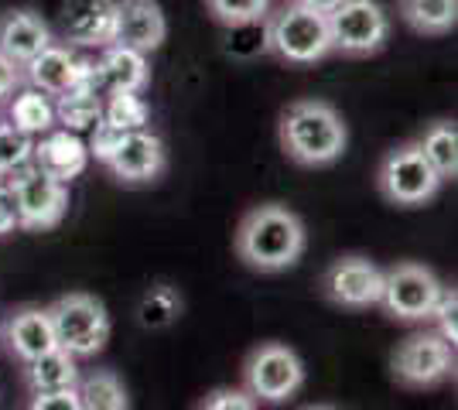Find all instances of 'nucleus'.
Wrapping results in <instances>:
<instances>
[{
	"instance_id": "obj_1",
	"label": "nucleus",
	"mask_w": 458,
	"mask_h": 410,
	"mask_svg": "<svg viewBox=\"0 0 458 410\" xmlns=\"http://www.w3.org/2000/svg\"><path fill=\"white\" fill-rule=\"evenodd\" d=\"M233 247H236V256L247 264L250 271H291L305 256V222H301V215L294 213V209H287L281 202H264V205H253L240 219Z\"/></svg>"
},
{
	"instance_id": "obj_2",
	"label": "nucleus",
	"mask_w": 458,
	"mask_h": 410,
	"mask_svg": "<svg viewBox=\"0 0 458 410\" xmlns=\"http://www.w3.org/2000/svg\"><path fill=\"white\" fill-rule=\"evenodd\" d=\"M277 140L298 168H328L349 147V127L328 99H294L277 123Z\"/></svg>"
},
{
	"instance_id": "obj_3",
	"label": "nucleus",
	"mask_w": 458,
	"mask_h": 410,
	"mask_svg": "<svg viewBox=\"0 0 458 410\" xmlns=\"http://www.w3.org/2000/svg\"><path fill=\"white\" fill-rule=\"evenodd\" d=\"M264 28V48L270 55H277L287 65H315V62L335 55L332 52V31H328V14L311 11L305 4L287 0L284 7H277L267 14Z\"/></svg>"
},
{
	"instance_id": "obj_4",
	"label": "nucleus",
	"mask_w": 458,
	"mask_h": 410,
	"mask_svg": "<svg viewBox=\"0 0 458 410\" xmlns=\"http://www.w3.org/2000/svg\"><path fill=\"white\" fill-rule=\"evenodd\" d=\"M45 312H48V322H52L58 349H65L76 359H89V356L106 349L114 325H110V312H106V305L99 297L72 291L52 301Z\"/></svg>"
},
{
	"instance_id": "obj_5",
	"label": "nucleus",
	"mask_w": 458,
	"mask_h": 410,
	"mask_svg": "<svg viewBox=\"0 0 458 410\" xmlns=\"http://www.w3.org/2000/svg\"><path fill=\"white\" fill-rule=\"evenodd\" d=\"M438 172L428 164V157L420 155L418 140L397 144L383 155L380 168H377V188L380 196L397 205V209H420L441 192Z\"/></svg>"
},
{
	"instance_id": "obj_6",
	"label": "nucleus",
	"mask_w": 458,
	"mask_h": 410,
	"mask_svg": "<svg viewBox=\"0 0 458 410\" xmlns=\"http://www.w3.org/2000/svg\"><path fill=\"white\" fill-rule=\"evenodd\" d=\"M0 185H7L14 192L18 230H24V233H48L69 213V185L38 172L35 161L7 172V175L0 178Z\"/></svg>"
},
{
	"instance_id": "obj_7",
	"label": "nucleus",
	"mask_w": 458,
	"mask_h": 410,
	"mask_svg": "<svg viewBox=\"0 0 458 410\" xmlns=\"http://www.w3.org/2000/svg\"><path fill=\"white\" fill-rule=\"evenodd\" d=\"M305 387V363L301 356L281 342H260L243 363V390L257 404H287Z\"/></svg>"
},
{
	"instance_id": "obj_8",
	"label": "nucleus",
	"mask_w": 458,
	"mask_h": 410,
	"mask_svg": "<svg viewBox=\"0 0 458 410\" xmlns=\"http://www.w3.org/2000/svg\"><path fill=\"white\" fill-rule=\"evenodd\" d=\"M394 380L407 390H435L455 376V346H448L435 329L407 335L394 359Z\"/></svg>"
},
{
	"instance_id": "obj_9",
	"label": "nucleus",
	"mask_w": 458,
	"mask_h": 410,
	"mask_svg": "<svg viewBox=\"0 0 458 410\" xmlns=\"http://www.w3.org/2000/svg\"><path fill=\"white\" fill-rule=\"evenodd\" d=\"M332 52L349 59H369L386 48L390 18L377 0H345L335 11H328Z\"/></svg>"
},
{
	"instance_id": "obj_10",
	"label": "nucleus",
	"mask_w": 458,
	"mask_h": 410,
	"mask_svg": "<svg viewBox=\"0 0 458 410\" xmlns=\"http://www.w3.org/2000/svg\"><path fill=\"white\" fill-rule=\"evenodd\" d=\"M438 273L414 260H401L390 271H383L380 308L397 322H428L441 294Z\"/></svg>"
},
{
	"instance_id": "obj_11",
	"label": "nucleus",
	"mask_w": 458,
	"mask_h": 410,
	"mask_svg": "<svg viewBox=\"0 0 458 410\" xmlns=\"http://www.w3.org/2000/svg\"><path fill=\"white\" fill-rule=\"evenodd\" d=\"M24 82L45 96H62L69 89H99L103 93L96 62L76 55V48H69L65 41H52L48 48H41L38 55L24 65Z\"/></svg>"
},
{
	"instance_id": "obj_12",
	"label": "nucleus",
	"mask_w": 458,
	"mask_h": 410,
	"mask_svg": "<svg viewBox=\"0 0 458 410\" xmlns=\"http://www.w3.org/2000/svg\"><path fill=\"white\" fill-rule=\"evenodd\" d=\"M322 294L345 312H366L373 305H380L383 294V271L369 256L349 254L328 264L322 273Z\"/></svg>"
},
{
	"instance_id": "obj_13",
	"label": "nucleus",
	"mask_w": 458,
	"mask_h": 410,
	"mask_svg": "<svg viewBox=\"0 0 458 410\" xmlns=\"http://www.w3.org/2000/svg\"><path fill=\"white\" fill-rule=\"evenodd\" d=\"M106 172L120 185H154L168 172V147L148 127L144 130H131V134H123L120 147L106 161Z\"/></svg>"
},
{
	"instance_id": "obj_14",
	"label": "nucleus",
	"mask_w": 458,
	"mask_h": 410,
	"mask_svg": "<svg viewBox=\"0 0 458 410\" xmlns=\"http://www.w3.org/2000/svg\"><path fill=\"white\" fill-rule=\"evenodd\" d=\"M116 0H62L58 41L69 48H106L114 45Z\"/></svg>"
},
{
	"instance_id": "obj_15",
	"label": "nucleus",
	"mask_w": 458,
	"mask_h": 410,
	"mask_svg": "<svg viewBox=\"0 0 458 410\" xmlns=\"http://www.w3.org/2000/svg\"><path fill=\"white\" fill-rule=\"evenodd\" d=\"M165 38H168V18L157 0H116L114 45L151 55L165 45Z\"/></svg>"
},
{
	"instance_id": "obj_16",
	"label": "nucleus",
	"mask_w": 458,
	"mask_h": 410,
	"mask_svg": "<svg viewBox=\"0 0 458 410\" xmlns=\"http://www.w3.org/2000/svg\"><path fill=\"white\" fill-rule=\"evenodd\" d=\"M31 161H35V168L45 172L48 178H55V181H76L82 178V172L89 168V147H86V140L72 130H62V127H52L48 134H41L35 140V151H31Z\"/></svg>"
},
{
	"instance_id": "obj_17",
	"label": "nucleus",
	"mask_w": 458,
	"mask_h": 410,
	"mask_svg": "<svg viewBox=\"0 0 458 410\" xmlns=\"http://www.w3.org/2000/svg\"><path fill=\"white\" fill-rule=\"evenodd\" d=\"M52 41H55V31L35 11L18 7V11L0 14V55H7L21 69L35 59L41 48H48Z\"/></svg>"
},
{
	"instance_id": "obj_18",
	"label": "nucleus",
	"mask_w": 458,
	"mask_h": 410,
	"mask_svg": "<svg viewBox=\"0 0 458 410\" xmlns=\"http://www.w3.org/2000/svg\"><path fill=\"white\" fill-rule=\"evenodd\" d=\"M99 52L103 55L96 59V72H99L103 96L106 93H144L151 86L148 55H140L134 48H123V45H106Z\"/></svg>"
},
{
	"instance_id": "obj_19",
	"label": "nucleus",
	"mask_w": 458,
	"mask_h": 410,
	"mask_svg": "<svg viewBox=\"0 0 458 410\" xmlns=\"http://www.w3.org/2000/svg\"><path fill=\"white\" fill-rule=\"evenodd\" d=\"M4 339H7V349L14 352V359H21V363H31L41 352L55 349V332H52V322H48L45 308L14 312L7 329H4Z\"/></svg>"
},
{
	"instance_id": "obj_20",
	"label": "nucleus",
	"mask_w": 458,
	"mask_h": 410,
	"mask_svg": "<svg viewBox=\"0 0 458 410\" xmlns=\"http://www.w3.org/2000/svg\"><path fill=\"white\" fill-rule=\"evenodd\" d=\"M79 366L76 356H69L65 349H48L41 352L38 359L24 363V383L31 393H52V390H72L79 383Z\"/></svg>"
},
{
	"instance_id": "obj_21",
	"label": "nucleus",
	"mask_w": 458,
	"mask_h": 410,
	"mask_svg": "<svg viewBox=\"0 0 458 410\" xmlns=\"http://www.w3.org/2000/svg\"><path fill=\"white\" fill-rule=\"evenodd\" d=\"M401 21L424 38H445L458 24V0H401Z\"/></svg>"
},
{
	"instance_id": "obj_22",
	"label": "nucleus",
	"mask_w": 458,
	"mask_h": 410,
	"mask_svg": "<svg viewBox=\"0 0 458 410\" xmlns=\"http://www.w3.org/2000/svg\"><path fill=\"white\" fill-rule=\"evenodd\" d=\"M420 155L428 157V164L438 172L441 181H455L458 178V123L455 120H435L424 127L418 137Z\"/></svg>"
},
{
	"instance_id": "obj_23",
	"label": "nucleus",
	"mask_w": 458,
	"mask_h": 410,
	"mask_svg": "<svg viewBox=\"0 0 458 410\" xmlns=\"http://www.w3.org/2000/svg\"><path fill=\"white\" fill-rule=\"evenodd\" d=\"M7 123L18 127L21 134L41 137L55 127V106L45 93L28 86V89H18L14 96L7 99Z\"/></svg>"
},
{
	"instance_id": "obj_24",
	"label": "nucleus",
	"mask_w": 458,
	"mask_h": 410,
	"mask_svg": "<svg viewBox=\"0 0 458 410\" xmlns=\"http://www.w3.org/2000/svg\"><path fill=\"white\" fill-rule=\"evenodd\" d=\"M52 106H55V123L72 134H82L96 120H103V93L99 89H69V93L55 96Z\"/></svg>"
},
{
	"instance_id": "obj_25",
	"label": "nucleus",
	"mask_w": 458,
	"mask_h": 410,
	"mask_svg": "<svg viewBox=\"0 0 458 410\" xmlns=\"http://www.w3.org/2000/svg\"><path fill=\"white\" fill-rule=\"evenodd\" d=\"M76 393L82 410H131L127 387L114 370H93L89 376H79Z\"/></svg>"
},
{
	"instance_id": "obj_26",
	"label": "nucleus",
	"mask_w": 458,
	"mask_h": 410,
	"mask_svg": "<svg viewBox=\"0 0 458 410\" xmlns=\"http://www.w3.org/2000/svg\"><path fill=\"white\" fill-rule=\"evenodd\" d=\"M182 318V294L172 284H154L137 301V325L148 332H165Z\"/></svg>"
},
{
	"instance_id": "obj_27",
	"label": "nucleus",
	"mask_w": 458,
	"mask_h": 410,
	"mask_svg": "<svg viewBox=\"0 0 458 410\" xmlns=\"http://www.w3.org/2000/svg\"><path fill=\"white\" fill-rule=\"evenodd\" d=\"M103 120L114 123L123 134L144 130L151 123V106L144 103L140 93H106L103 96Z\"/></svg>"
},
{
	"instance_id": "obj_28",
	"label": "nucleus",
	"mask_w": 458,
	"mask_h": 410,
	"mask_svg": "<svg viewBox=\"0 0 458 410\" xmlns=\"http://www.w3.org/2000/svg\"><path fill=\"white\" fill-rule=\"evenodd\" d=\"M206 11L212 14V21L236 31V28H253L267 18L270 0H206Z\"/></svg>"
},
{
	"instance_id": "obj_29",
	"label": "nucleus",
	"mask_w": 458,
	"mask_h": 410,
	"mask_svg": "<svg viewBox=\"0 0 458 410\" xmlns=\"http://www.w3.org/2000/svg\"><path fill=\"white\" fill-rule=\"evenodd\" d=\"M31 151H35V137L21 134L18 127L0 120V178L7 175V172H14V168H21V164H28Z\"/></svg>"
},
{
	"instance_id": "obj_30",
	"label": "nucleus",
	"mask_w": 458,
	"mask_h": 410,
	"mask_svg": "<svg viewBox=\"0 0 458 410\" xmlns=\"http://www.w3.org/2000/svg\"><path fill=\"white\" fill-rule=\"evenodd\" d=\"M458 291L455 288H441L438 294V305H435V312H431V318L428 322H435V332L448 342V346H455L458 342Z\"/></svg>"
},
{
	"instance_id": "obj_31",
	"label": "nucleus",
	"mask_w": 458,
	"mask_h": 410,
	"mask_svg": "<svg viewBox=\"0 0 458 410\" xmlns=\"http://www.w3.org/2000/svg\"><path fill=\"white\" fill-rule=\"evenodd\" d=\"M195 410H257V400L243 387H219V390L206 393Z\"/></svg>"
},
{
	"instance_id": "obj_32",
	"label": "nucleus",
	"mask_w": 458,
	"mask_h": 410,
	"mask_svg": "<svg viewBox=\"0 0 458 410\" xmlns=\"http://www.w3.org/2000/svg\"><path fill=\"white\" fill-rule=\"evenodd\" d=\"M120 140H123V130H116L114 123H106V120H96L93 127H89V157H96L99 164H106L114 151L120 147Z\"/></svg>"
},
{
	"instance_id": "obj_33",
	"label": "nucleus",
	"mask_w": 458,
	"mask_h": 410,
	"mask_svg": "<svg viewBox=\"0 0 458 410\" xmlns=\"http://www.w3.org/2000/svg\"><path fill=\"white\" fill-rule=\"evenodd\" d=\"M28 410H82L76 387L72 390H52V393H35Z\"/></svg>"
},
{
	"instance_id": "obj_34",
	"label": "nucleus",
	"mask_w": 458,
	"mask_h": 410,
	"mask_svg": "<svg viewBox=\"0 0 458 410\" xmlns=\"http://www.w3.org/2000/svg\"><path fill=\"white\" fill-rule=\"evenodd\" d=\"M21 86H24V69L14 65L7 55H0V103H7Z\"/></svg>"
},
{
	"instance_id": "obj_35",
	"label": "nucleus",
	"mask_w": 458,
	"mask_h": 410,
	"mask_svg": "<svg viewBox=\"0 0 458 410\" xmlns=\"http://www.w3.org/2000/svg\"><path fill=\"white\" fill-rule=\"evenodd\" d=\"M14 230H18V202L7 185H0V236L14 233Z\"/></svg>"
},
{
	"instance_id": "obj_36",
	"label": "nucleus",
	"mask_w": 458,
	"mask_h": 410,
	"mask_svg": "<svg viewBox=\"0 0 458 410\" xmlns=\"http://www.w3.org/2000/svg\"><path fill=\"white\" fill-rule=\"evenodd\" d=\"M294 4H305V7H311V11H322V14H328V11H335L339 4H345V0H294Z\"/></svg>"
},
{
	"instance_id": "obj_37",
	"label": "nucleus",
	"mask_w": 458,
	"mask_h": 410,
	"mask_svg": "<svg viewBox=\"0 0 458 410\" xmlns=\"http://www.w3.org/2000/svg\"><path fill=\"white\" fill-rule=\"evenodd\" d=\"M301 410H335V407H328V404H311V407H301Z\"/></svg>"
}]
</instances>
